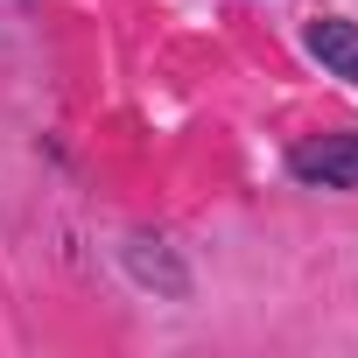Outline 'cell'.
I'll list each match as a JSON object with an SVG mask.
<instances>
[{
  "mask_svg": "<svg viewBox=\"0 0 358 358\" xmlns=\"http://www.w3.org/2000/svg\"><path fill=\"white\" fill-rule=\"evenodd\" d=\"M288 176L309 190H358V134H323L288 155Z\"/></svg>",
  "mask_w": 358,
  "mask_h": 358,
  "instance_id": "6da1fadb",
  "label": "cell"
},
{
  "mask_svg": "<svg viewBox=\"0 0 358 358\" xmlns=\"http://www.w3.org/2000/svg\"><path fill=\"white\" fill-rule=\"evenodd\" d=\"M309 57H316L330 78H344V85L358 92V22H337V15L309 22Z\"/></svg>",
  "mask_w": 358,
  "mask_h": 358,
  "instance_id": "7a4b0ae2",
  "label": "cell"
}]
</instances>
